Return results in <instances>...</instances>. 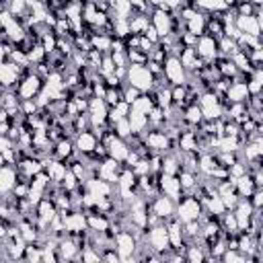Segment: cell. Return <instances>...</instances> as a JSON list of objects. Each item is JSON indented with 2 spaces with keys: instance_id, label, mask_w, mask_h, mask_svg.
Here are the masks:
<instances>
[{
  "instance_id": "6da1fadb",
  "label": "cell",
  "mask_w": 263,
  "mask_h": 263,
  "mask_svg": "<svg viewBox=\"0 0 263 263\" xmlns=\"http://www.w3.org/2000/svg\"><path fill=\"white\" fill-rule=\"evenodd\" d=\"M203 203L201 199L195 195V193H189V195H183L179 201H177V218L181 222H189V220H199L201 214H203Z\"/></svg>"
},
{
  "instance_id": "7a4b0ae2",
  "label": "cell",
  "mask_w": 263,
  "mask_h": 263,
  "mask_svg": "<svg viewBox=\"0 0 263 263\" xmlns=\"http://www.w3.org/2000/svg\"><path fill=\"white\" fill-rule=\"evenodd\" d=\"M115 249H117L121 261H136L138 259V255H136V251H138V238L127 228H123V230H119L115 234Z\"/></svg>"
},
{
  "instance_id": "3957f363",
  "label": "cell",
  "mask_w": 263,
  "mask_h": 263,
  "mask_svg": "<svg viewBox=\"0 0 263 263\" xmlns=\"http://www.w3.org/2000/svg\"><path fill=\"white\" fill-rule=\"evenodd\" d=\"M148 245H150L156 253H160L162 259L173 251L171 238H168V230H166V224H164V222H160V224L148 228Z\"/></svg>"
},
{
  "instance_id": "277c9868",
  "label": "cell",
  "mask_w": 263,
  "mask_h": 263,
  "mask_svg": "<svg viewBox=\"0 0 263 263\" xmlns=\"http://www.w3.org/2000/svg\"><path fill=\"white\" fill-rule=\"evenodd\" d=\"M127 82L138 86L142 92H148V90L154 88V76L142 64H129V68H127Z\"/></svg>"
},
{
  "instance_id": "5b68a950",
  "label": "cell",
  "mask_w": 263,
  "mask_h": 263,
  "mask_svg": "<svg viewBox=\"0 0 263 263\" xmlns=\"http://www.w3.org/2000/svg\"><path fill=\"white\" fill-rule=\"evenodd\" d=\"M21 80H23V66H18L12 60H2V64H0V82H2V88L16 90L18 84H21Z\"/></svg>"
},
{
  "instance_id": "8992f818",
  "label": "cell",
  "mask_w": 263,
  "mask_h": 263,
  "mask_svg": "<svg viewBox=\"0 0 263 263\" xmlns=\"http://www.w3.org/2000/svg\"><path fill=\"white\" fill-rule=\"evenodd\" d=\"M164 76L168 78L171 84H185L189 78V72L185 70V66L181 64L179 55H168L164 62Z\"/></svg>"
},
{
  "instance_id": "52a82bcc",
  "label": "cell",
  "mask_w": 263,
  "mask_h": 263,
  "mask_svg": "<svg viewBox=\"0 0 263 263\" xmlns=\"http://www.w3.org/2000/svg\"><path fill=\"white\" fill-rule=\"evenodd\" d=\"M88 115H90L92 127H105V125H109V105L105 103V99L90 97Z\"/></svg>"
},
{
  "instance_id": "ba28073f",
  "label": "cell",
  "mask_w": 263,
  "mask_h": 263,
  "mask_svg": "<svg viewBox=\"0 0 263 263\" xmlns=\"http://www.w3.org/2000/svg\"><path fill=\"white\" fill-rule=\"evenodd\" d=\"M43 84H45V80H43L37 72H33V74H29V76H25V78L21 80L16 92H18L21 99H35V97L41 92Z\"/></svg>"
},
{
  "instance_id": "9c48e42d",
  "label": "cell",
  "mask_w": 263,
  "mask_h": 263,
  "mask_svg": "<svg viewBox=\"0 0 263 263\" xmlns=\"http://www.w3.org/2000/svg\"><path fill=\"white\" fill-rule=\"evenodd\" d=\"M144 142H146L148 148H152L154 152H162V154L171 152V138H168L166 132L160 129V127H152L150 132H146V134H144Z\"/></svg>"
},
{
  "instance_id": "30bf717a",
  "label": "cell",
  "mask_w": 263,
  "mask_h": 263,
  "mask_svg": "<svg viewBox=\"0 0 263 263\" xmlns=\"http://www.w3.org/2000/svg\"><path fill=\"white\" fill-rule=\"evenodd\" d=\"M195 49H197V55H199L205 64H214V60L220 55V51H218V39L212 37V35H201V37L197 39Z\"/></svg>"
},
{
  "instance_id": "8fae6325",
  "label": "cell",
  "mask_w": 263,
  "mask_h": 263,
  "mask_svg": "<svg viewBox=\"0 0 263 263\" xmlns=\"http://www.w3.org/2000/svg\"><path fill=\"white\" fill-rule=\"evenodd\" d=\"M148 205H150V210L158 216V218H162V220H166V218H171L175 212H177V201L173 199V197H168V195H156L152 201H148Z\"/></svg>"
},
{
  "instance_id": "7c38bea8",
  "label": "cell",
  "mask_w": 263,
  "mask_h": 263,
  "mask_svg": "<svg viewBox=\"0 0 263 263\" xmlns=\"http://www.w3.org/2000/svg\"><path fill=\"white\" fill-rule=\"evenodd\" d=\"M160 193L173 197L175 201H179L183 197V187H181V179L179 175H164L160 173Z\"/></svg>"
},
{
  "instance_id": "4fadbf2b",
  "label": "cell",
  "mask_w": 263,
  "mask_h": 263,
  "mask_svg": "<svg viewBox=\"0 0 263 263\" xmlns=\"http://www.w3.org/2000/svg\"><path fill=\"white\" fill-rule=\"evenodd\" d=\"M74 146H76V152L80 156H86L90 152H95V148L99 146V138L92 129H86V132H80L76 138H74Z\"/></svg>"
},
{
  "instance_id": "5bb4252c",
  "label": "cell",
  "mask_w": 263,
  "mask_h": 263,
  "mask_svg": "<svg viewBox=\"0 0 263 263\" xmlns=\"http://www.w3.org/2000/svg\"><path fill=\"white\" fill-rule=\"evenodd\" d=\"M35 212H37V216H39V222H41V224H45V226H49V222L60 214L58 203H55V199H53V197H43V199L37 203Z\"/></svg>"
},
{
  "instance_id": "9a60e30c",
  "label": "cell",
  "mask_w": 263,
  "mask_h": 263,
  "mask_svg": "<svg viewBox=\"0 0 263 263\" xmlns=\"http://www.w3.org/2000/svg\"><path fill=\"white\" fill-rule=\"evenodd\" d=\"M173 14H175V12H173ZM173 14H168V12L160 10V8H154V10H152L150 21H152V25L156 27V31H158L160 37L173 33Z\"/></svg>"
},
{
  "instance_id": "2e32d148",
  "label": "cell",
  "mask_w": 263,
  "mask_h": 263,
  "mask_svg": "<svg viewBox=\"0 0 263 263\" xmlns=\"http://www.w3.org/2000/svg\"><path fill=\"white\" fill-rule=\"evenodd\" d=\"M16 181H18V168L14 164H2V168H0V193L2 195L10 193L16 185Z\"/></svg>"
},
{
  "instance_id": "e0dca14e",
  "label": "cell",
  "mask_w": 263,
  "mask_h": 263,
  "mask_svg": "<svg viewBox=\"0 0 263 263\" xmlns=\"http://www.w3.org/2000/svg\"><path fill=\"white\" fill-rule=\"evenodd\" d=\"M234 23H236V27L242 33H249L253 37H259L261 35V25H259V21H257L255 14H236Z\"/></svg>"
},
{
  "instance_id": "ac0fdd59",
  "label": "cell",
  "mask_w": 263,
  "mask_h": 263,
  "mask_svg": "<svg viewBox=\"0 0 263 263\" xmlns=\"http://www.w3.org/2000/svg\"><path fill=\"white\" fill-rule=\"evenodd\" d=\"M226 97H228L230 103H242V101H247V99L251 97V95H249V86H247V82H242V80H234V78H232V84L228 86Z\"/></svg>"
},
{
  "instance_id": "d6986e66",
  "label": "cell",
  "mask_w": 263,
  "mask_h": 263,
  "mask_svg": "<svg viewBox=\"0 0 263 263\" xmlns=\"http://www.w3.org/2000/svg\"><path fill=\"white\" fill-rule=\"evenodd\" d=\"M107 150H109V156H113L115 160H119V162H123L125 158H127V154H129V150H132V146L127 144V140H123V138H119V136H115V140L107 146Z\"/></svg>"
},
{
  "instance_id": "ffe728a7",
  "label": "cell",
  "mask_w": 263,
  "mask_h": 263,
  "mask_svg": "<svg viewBox=\"0 0 263 263\" xmlns=\"http://www.w3.org/2000/svg\"><path fill=\"white\" fill-rule=\"evenodd\" d=\"M2 37H6V39H10L12 43H18V41H23L25 37H27V27L21 23V21H12L8 27H4L2 29Z\"/></svg>"
},
{
  "instance_id": "44dd1931",
  "label": "cell",
  "mask_w": 263,
  "mask_h": 263,
  "mask_svg": "<svg viewBox=\"0 0 263 263\" xmlns=\"http://www.w3.org/2000/svg\"><path fill=\"white\" fill-rule=\"evenodd\" d=\"M181 121H183L187 127H197V125H201V123H203V111H201V107H199L197 103H195V105H189V107L183 111Z\"/></svg>"
},
{
  "instance_id": "7402d4cb",
  "label": "cell",
  "mask_w": 263,
  "mask_h": 263,
  "mask_svg": "<svg viewBox=\"0 0 263 263\" xmlns=\"http://www.w3.org/2000/svg\"><path fill=\"white\" fill-rule=\"evenodd\" d=\"M58 251H60V257H62V261L66 259V261H72V259H78V255H80V247L70 238V236H66V238H62L60 240V247H58Z\"/></svg>"
},
{
  "instance_id": "603a6c76",
  "label": "cell",
  "mask_w": 263,
  "mask_h": 263,
  "mask_svg": "<svg viewBox=\"0 0 263 263\" xmlns=\"http://www.w3.org/2000/svg\"><path fill=\"white\" fill-rule=\"evenodd\" d=\"M216 166H220V162H218V156H216V154H212L210 150L199 152V173H201V175L210 177V175L214 173V168H216Z\"/></svg>"
},
{
  "instance_id": "cb8c5ba5",
  "label": "cell",
  "mask_w": 263,
  "mask_h": 263,
  "mask_svg": "<svg viewBox=\"0 0 263 263\" xmlns=\"http://www.w3.org/2000/svg\"><path fill=\"white\" fill-rule=\"evenodd\" d=\"M127 119H129V123H132V132H134V134H146L144 129L150 125V119H148L146 113L132 109L129 115H127Z\"/></svg>"
},
{
  "instance_id": "d4e9b609",
  "label": "cell",
  "mask_w": 263,
  "mask_h": 263,
  "mask_svg": "<svg viewBox=\"0 0 263 263\" xmlns=\"http://www.w3.org/2000/svg\"><path fill=\"white\" fill-rule=\"evenodd\" d=\"M88 228L92 232H107L111 228V218L107 214H101V212L88 214Z\"/></svg>"
},
{
  "instance_id": "484cf974",
  "label": "cell",
  "mask_w": 263,
  "mask_h": 263,
  "mask_svg": "<svg viewBox=\"0 0 263 263\" xmlns=\"http://www.w3.org/2000/svg\"><path fill=\"white\" fill-rule=\"evenodd\" d=\"M214 66L222 72V76H226V78H234L236 74H238V68H236V64L228 58V55H218L216 60H214Z\"/></svg>"
},
{
  "instance_id": "4316f807",
  "label": "cell",
  "mask_w": 263,
  "mask_h": 263,
  "mask_svg": "<svg viewBox=\"0 0 263 263\" xmlns=\"http://www.w3.org/2000/svg\"><path fill=\"white\" fill-rule=\"evenodd\" d=\"M255 189H257V185H255L251 173H245L242 177L236 179V191H238L240 197H251L255 193Z\"/></svg>"
},
{
  "instance_id": "83f0119b",
  "label": "cell",
  "mask_w": 263,
  "mask_h": 263,
  "mask_svg": "<svg viewBox=\"0 0 263 263\" xmlns=\"http://www.w3.org/2000/svg\"><path fill=\"white\" fill-rule=\"evenodd\" d=\"M193 6L199 12H220V10L228 8V4L224 0H193Z\"/></svg>"
},
{
  "instance_id": "f1b7e54d",
  "label": "cell",
  "mask_w": 263,
  "mask_h": 263,
  "mask_svg": "<svg viewBox=\"0 0 263 263\" xmlns=\"http://www.w3.org/2000/svg\"><path fill=\"white\" fill-rule=\"evenodd\" d=\"M203 208H205V210H208L212 216H218V218H220V216L226 212L224 199H222V195H220L218 191H216V193H214V195H212V197H210V199L203 203Z\"/></svg>"
},
{
  "instance_id": "f546056e",
  "label": "cell",
  "mask_w": 263,
  "mask_h": 263,
  "mask_svg": "<svg viewBox=\"0 0 263 263\" xmlns=\"http://www.w3.org/2000/svg\"><path fill=\"white\" fill-rule=\"evenodd\" d=\"M187 31L193 33V35H197V37L205 35V14L203 12H197L191 21H187Z\"/></svg>"
},
{
  "instance_id": "4dcf8cb0",
  "label": "cell",
  "mask_w": 263,
  "mask_h": 263,
  "mask_svg": "<svg viewBox=\"0 0 263 263\" xmlns=\"http://www.w3.org/2000/svg\"><path fill=\"white\" fill-rule=\"evenodd\" d=\"M220 222H222V228L228 232V234H238V220H236V216H234V212L232 210H226L222 216H220Z\"/></svg>"
},
{
  "instance_id": "1f68e13d",
  "label": "cell",
  "mask_w": 263,
  "mask_h": 263,
  "mask_svg": "<svg viewBox=\"0 0 263 263\" xmlns=\"http://www.w3.org/2000/svg\"><path fill=\"white\" fill-rule=\"evenodd\" d=\"M240 47H238V43L234 41V39H230V37H226V35H222L220 39H218V51H220V55H232V53H236Z\"/></svg>"
},
{
  "instance_id": "d6a6232c",
  "label": "cell",
  "mask_w": 263,
  "mask_h": 263,
  "mask_svg": "<svg viewBox=\"0 0 263 263\" xmlns=\"http://www.w3.org/2000/svg\"><path fill=\"white\" fill-rule=\"evenodd\" d=\"M111 4H113V12H115V16H119V18H129L132 12H134L129 0H111Z\"/></svg>"
},
{
  "instance_id": "836d02e7",
  "label": "cell",
  "mask_w": 263,
  "mask_h": 263,
  "mask_svg": "<svg viewBox=\"0 0 263 263\" xmlns=\"http://www.w3.org/2000/svg\"><path fill=\"white\" fill-rule=\"evenodd\" d=\"M154 107V101H152V97L148 95V92H142L134 103H132V109H136V111H142V113H150V109Z\"/></svg>"
},
{
  "instance_id": "e575fe53",
  "label": "cell",
  "mask_w": 263,
  "mask_h": 263,
  "mask_svg": "<svg viewBox=\"0 0 263 263\" xmlns=\"http://www.w3.org/2000/svg\"><path fill=\"white\" fill-rule=\"evenodd\" d=\"M189 242V240H187ZM205 251H203V247H197L195 242H189V249H187V253H185V259L187 261H191V263H201V261H205Z\"/></svg>"
},
{
  "instance_id": "d590c367",
  "label": "cell",
  "mask_w": 263,
  "mask_h": 263,
  "mask_svg": "<svg viewBox=\"0 0 263 263\" xmlns=\"http://www.w3.org/2000/svg\"><path fill=\"white\" fill-rule=\"evenodd\" d=\"M132 33L129 29V18H119V16H113V35L115 37H127Z\"/></svg>"
},
{
  "instance_id": "8d00e7d4",
  "label": "cell",
  "mask_w": 263,
  "mask_h": 263,
  "mask_svg": "<svg viewBox=\"0 0 263 263\" xmlns=\"http://www.w3.org/2000/svg\"><path fill=\"white\" fill-rule=\"evenodd\" d=\"M127 60H129V64H142V66H146L148 60H150V53H146L140 47H134V49H127Z\"/></svg>"
},
{
  "instance_id": "74e56055",
  "label": "cell",
  "mask_w": 263,
  "mask_h": 263,
  "mask_svg": "<svg viewBox=\"0 0 263 263\" xmlns=\"http://www.w3.org/2000/svg\"><path fill=\"white\" fill-rule=\"evenodd\" d=\"M113 129H115V134L119 136V138H123V140H127L134 132H132V123H129V119L127 117H121L119 121H115L113 123Z\"/></svg>"
},
{
  "instance_id": "f35d334b",
  "label": "cell",
  "mask_w": 263,
  "mask_h": 263,
  "mask_svg": "<svg viewBox=\"0 0 263 263\" xmlns=\"http://www.w3.org/2000/svg\"><path fill=\"white\" fill-rule=\"evenodd\" d=\"M78 259H80V261H84V263H99V261H103V259H101V253H99V251H97L92 245L84 247V249L80 251Z\"/></svg>"
},
{
  "instance_id": "ab89813d",
  "label": "cell",
  "mask_w": 263,
  "mask_h": 263,
  "mask_svg": "<svg viewBox=\"0 0 263 263\" xmlns=\"http://www.w3.org/2000/svg\"><path fill=\"white\" fill-rule=\"evenodd\" d=\"M62 189H66V191H74V189H78V185H80V179L74 175V171L68 166V173L64 175V179H62Z\"/></svg>"
},
{
  "instance_id": "60d3db41",
  "label": "cell",
  "mask_w": 263,
  "mask_h": 263,
  "mask_svg": "<svg viewBox=\"0 0 263 263\" xmlns=\"http://www.w3.org/2000/svg\"><path fill=\"white\" fill-rule=\"evenodd\" d=\"M29 62L31 64H41V62H45V58H47V51H45V47L41 45V43H37L29 53Z\"/></svg>"
},
{
  "instance_id": "b9f144b4",
  "label": "cell",
  "mask_w": 263,
  "mask_h": 263,
  "mask_svg": "<svg viewBox=\"0 0 263 263\" xmlns=\"http://www.w3.org/2000/svg\"><path fill=\"white\" fill-rule=\"evenodd\" d=\"M238 154L240 152H218L216 156H218V162H220V166H226V168H230L234 162H238L240 158H238Z\"/></svg>"
},
{
  "instance_id": "7bdbcfd3",
  "label": "cell",
  "mask_w": 263,
  "mask_h": 263,
  "mask_svg": "<svg viewBox=\"0 0 263 263\" xmlns=\"http://www.w3.org/2000/svg\"><path fill=\"white\" fill-rule=\"evenodd\" d=\"M2 8H8L14 16H21L23 12H27L29 4H27V0H8V4H6V6H2Z\"/></svg>"
},
{
  "instance_id": "ee69618b",
  "label": "cell",
  "mask_w": 263,
  "mask_h": 263,
  "mask_svg": "<svg viewBox=\"0 0 263 263\" xmlns=\"http://www.w3.org/2000/svg\"><path fill=\"white\" fill-rule=\"evenodd\" d=\"M113 72H115V62H113L111 53H105V55H103V64H101V68H99V74L105 78V76H109V74H113Z\"/></svg>"
},
{
  "instance_id": "f6af8a7d",
  "label": "cell",
  "mask_w": 263,
  "mask_h": 263,
  "mask_svg": "<svg viewBox=\"0 0 263 263\" xmlns=\"http://www.w3.org/2000/svg\"><path fill=\"white\" fill-rule=\"evenodd\" d=\"M222 261H226V263H238V261H247V255L240 253L238 249H226V253L222 255Z\"/></svg>"
},
{
  "instance_id": "bcb514c9",
  "label": "cell",
  "mask_w": 263,
  "mask_h": 263,
  "mask_svg": "<svg viewBox=\"0 0 263 263\" xmlns=\"http://www.w3.org/2000/svg\"><path fill=\"white\" fill-rule=\"evenodd\" d=\"M140 95H142V90H140L138 86H134V84H129V82L125 84V88H123V101H127V103L132 105Z\"/></svg>"
},
{
  "instance_id": "7dc6e473",
  "label": "cell",
  "mask_w": 263,
  "mask_h": 263,
  "mask_svg": "<svg viewBox=\"0 0 263 263\" xmlns=\"http://www.w3.org/2000/svg\"><path fill=\"white\" fill-rule=\"evenodd\" d=\"M222 199H224L226 210H234L238 205V201H240V195L238 193H226V195H222Z\"/></svg>"
},
{
  "instance_id": "c3c4849f",
  "label": "cell",
  "mask_w": 263,
  "mask_h": 263,
  "mask_svg": "<svg viewBox=\"0 0 263 263\" xmlns=\"http://www.w3.org/2000/svg\"><path fill=\"white\" fill-rule=\"evenodd\" d=\"M111 58H113L115 66H129V60H127V51H111Z\"/></svg>"
},
{
  "instance_id": "681fc988",
  "label": "cell",
  "mask_w": 263,
  "mask_h": 263,
  "mask_svg": "<svg viewBox=\"0 0 263 263\" xmlns=\"http://www.w3.org/2000/svg\"><path fill=\"white\" fill-rule=\"evenodd\" d=\"M228 171H230V177H234V179H238V177H242V175L247 173V164L238 160V162H234V164H232V166H230Z\"/></svg>"
},
{
  "instance_id": "f907efd6",
  "label": "cell",
  "mask_w": 263,
  "mask_h": 263,
  "mask_svg": "<svg viewBox=\"0 0 263 263\" xmlns=\"http://www.w3.org/2000/svg\"><path fill=\"white\" fill-rule=\"evenodd\" d=\"M249 199H251V203H253V208H255V210L263 208V187H257V189H255V193H253Z\"/></svg>"
},
{
  "instance_id": "816d5d0a",
  "label": "cell",
  "mask_w": 263,
  "mask_h": 263,
  "mask_svg": "<svg viewBox=\"0 0 263 263\" xmlns=\"http://www.w3.org/2000/svg\"><path fill=\"white\" fill-rule=\"evenodd\" d=\"M14 18H16V16H14L8 8H2V10H0V25H2V29H4V27H8Z\"/></svg>"
},
{
  "instance_id": "f5cc1de1",
  "label": "cell",
  "mask_w": 263,
  "mask_h": 263,
  "mask_svg": "<svg viewBox=\"0 0 263 263\" xmlns=\"http://www.w3.org/2000/svg\"><path fill=\"white\" fill-rule=\"evenodd\" d=\"M247 86H249V95H261V92H263V84H261L259 80H255L253 76H251V80L247 82Z\"/></svg>"
},
{
  "instance_id": "db71d44e",
  "label": "cell",
  "mask_w": 263,
  "mask_h": 263,
  "mask_svg": "<svg viewBox=\"0 0 263 263\" xmlns=\"http://www.w3.org/2000/svg\"><path fill=\"white\" fill-rule=\"evenodd\" d=\"M144 37H148L152 43H158V41H160V35H158V31H156L154 25H150V27L144 31Z\"/></svg>"
},
{
  "instance_id": "11a10c76",
  "label": "cell",
  "mask_w": 263,
  "mask_h": 263,
  "mask_svg": "<svg viewBox=\"0 0 263 263\" xmlns=\"http://www.w3.org/2000/svg\"><path fill=\"white\" fill-rule=\"evenodd\" d=\"M35 2H37V0H27V4H29V6H31V4H35Z\"/></svg>"
},
{
  "instance_id": "9f6ffc18",
  "label": "cell",
  "mask_w": 263,
  "mask_h": 263,
  "mask_svg": "<svg viewBox=\"0 0 263 263\" xmlns=\"http://www.w3.org/2000/svg\"><path fill=\"white\" fill-rule=\"evenodd\" d=\"M259 37H261V39H263V25H261V35H259Z\"/></svg>"
},
{
  "instance_id": "6f0895ef",
  "label": "cell",
  "mask_w": 263,
  "mask_h": 263,
  "mask_svg": "<svg viewBox=\"0 0 263 263\" xmlns=\"http://www.w3.org/2000/svg\"><path fill=\"white\" fill-rule=\"evenodd\" d=\"M64 2H72V0H64Z\"/></svg>"
}]
</instances>
